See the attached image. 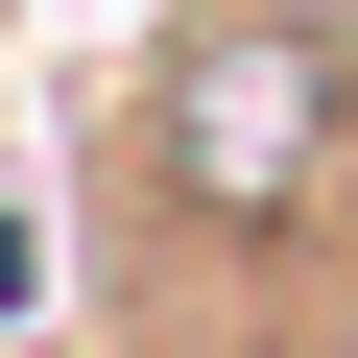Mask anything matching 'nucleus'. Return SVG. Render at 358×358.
<instances>
[{"label": "nucleus", "mask_w": 358, "mask_h": 358, "mask_svg": "<svg viewBox=\"0 0 358 358\" xmlns=\"http://www.w3.org/2000/svg\"><path fill=\"white\" fill-rule=\"evenodd\" d=\"M48 287H72V239H48V192H0V334H48Z\"/></svg>", "instance_id": "1"}]
</instances>
